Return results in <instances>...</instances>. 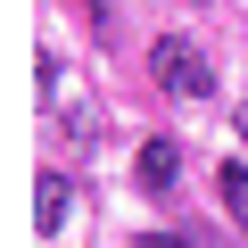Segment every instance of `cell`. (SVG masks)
Here are the masks:
<instances>
[{"mask_svg": "<svg viewBox=\"0 0 248 248\" xmlns=\"http://www.w3.org/2000/svg\"><path fill=\"white\" fill-rule=\"evenodd\" d=\"M141 248H190L182 232H141Z\"/></svg>", "mask_w": 248, "mask_h": 248, "instance_id": "5b68a950", "label": "cell"}, {"mask_svg": "<svg viewBox=\"0 0 248 248\" xmlns=\"http://www.w3.org/2000/svg\"><path fill=\"white\" fill-rule=\"evenodd\" d=\"M33 223L42 232H66V174H42L33 182Z\"/></svg>", "mask_w": 248, "mask_h": 248, "instance_id": "3957f363", "label": "cell"}, {"mask_svg": "<svg viewBox=\"0 0 248 248\" xmlns=\"http://www.w3.org/2000/svg\"><path fill=\"white\" fill-rule=\"evenodd\" d=\"M215 190H223L232 223H248V166H223V174H215Z\"/></svg>", "mask_w": 248, "mask_h": 248, "instance_id": "277c9868", "label": "cell"}, {"mask_svg": "<svg viewBox=\"0 0 248 248\" xmlns=\"http://www.w3.org/2000/svg\"><path fill=\"white\" fill-rule=\"evenodd\" d=\"M133 174H141V190H149V199H166V190H174V174H182V149H174V141H141Z\"/></svg>", "mask_w": 248, "mask_h": 248, "instance_id": "7a4b0ae2", "label": "cell"}, {"mask_svg": "<svg viewBox=\"0 0 248 248\" xmlns=\"http://www.w3.org/2000/svg\"><path fill=\"white\" fill-rule=\"evenodd\" d=\"M149 75H157V91H174V99H207V91H215V66L199 58V42H190V33H157Z\"/></svg>", "mask_w": 248, "mask_h": 248, "instance_id": "6da1fadb", "label": "cell"}]
</instances>
